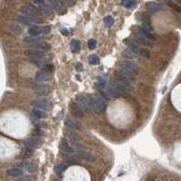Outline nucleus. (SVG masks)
Segmentation results:
<instances>
[{
    "instance_id": "obj_12",
    "label": "nucleus",
    "mask_w": 181,
    "mask_h": 181,
    "mask_svg": "<svg viewBox=\"0 0 181 181\" xmlns=\"http://www.w3.org/2000/svg\"><path fill=\"white\" fill-rule=\"evenodd\" d=\"M137 35H139V36H141V37H145V38H147V39L152 41V42L155 40V37L153 36V34H152L151 32L148 31L147 29H145V28L142 27V26H139V27L137 28Z\"/></svg>"
},
{
    "instance_id": "obj_38",
    "label": "nucleus",
    "mask_w": 181,
    "mask_h": 181,
    "mask_svg": "<svg viewBox=\"0 0 181 181\" xmlns=\"http://www.w3.org/2000/svg\"><path fill=\"white\" fill-rule=\"evenodd\" d=\"M87 46H88V48H89L90 50L95 49L96 47H97V41H96V39L90 38V39L88 40V42H87Z\"/></svg>"
},
{
    "instance_id": "obj_26",
    "label": "nucleus",
    "mask_w": 181,
    "mask_h": 181,
    "mask_svg": "<svg viewBox=\"0 0 181 181\" xmlns=\"http://www.w3.org/2000/svg\"><path fill=\"white\" fill-rule=\"evenodd\" d=\"M66 169H67V167L64 164H57L55 167V173L59 178H62V176H63L64 172L66 171Z\"/></svg>"
},
{
    "instance_id": "obj_7",
    "label": "nucleus",
    "mask_w": 181,
    "mask_h": 181,
    "mask_svg": "<svg viewBox=\"0 0 181 181\" xmlns=\"http://www.w3.org/2000/svg\"><path fill=\"white\" fill-rule=\"evenodd\" d=\"M76 104L78 105V106L82 111H86L88 109V107L90 106V99L88 97H87L85 95H80V96L77 97V98H76Z\"/></svg>"
},
{
    "instance_id": "obj_13",
    "label": "nucleus",
    "mask_w": 181,
    "mask_h": 181,
    "mask_svg": "<svg viewBox=\"0 0 181 181\" xmlns=\"http://www.w3.org/2000/svg\"><path fill=\"white\" fill-rule=\"evenodd\" d=\"M17 21L19 24H22V25L29 26H34L35 24H37V22L34 19H32L29 17H26V16H19V17H17Z\"/></svg>"
},
{
    "instance_id": "obj_32",
    "label": "nucleus",
    "mask_w": 181,
    "mask_h": 181,
    "mask_svg": "<svg viewBox=\"0 0 181 181\" xmlns=\"http://www.w3.org/2000/svg\"><path fill=\"white\" fill-rule=\"evenodd\" d=\"M99 62H100V60H99V57L97 56V55H91V56H89V57H88V63L90 64V65H93V66H96V65H98L99 64Z\"/></svg>"
},
{
    "instance_id": "obj_35",
    "label": "nucleus",
    "mask_w": 181,
    "mask_h": 181,
    "mask_svg": "<svg viewBox=\"0 0 181 181\" xmlns=\"http://www.w3.org/2000/svg\"><path fill=\"white\" fill-rule=\"evenodd\" d=\"M123 56L127 60H129V59H134L137 56H136V54H134L133 52L130 51L129 49H127V50H125L123 52Z\"/></svg>"
},
{
    "instance_id": "obj_11",
    "label": "nucleus",
    "mask_w": 181,
    "mask_h": 181,
    "mask_svg": "<svg viewBox=\"0 0 181 181\" xmlns=\"http://www.w3.org/2000/svg\"><path fill=\"white\" fill-rule=\"evenodd\" d=\"M52 78V74L50 73H48V72H45L43 70H39L36 76H35V80L38 83H42V82H47V81H49Z\"/></svg>"
},
{
    "instance_id": "obj_17",
    "label": "nucleus",
    "mask_w": 181,
    "mask_h": 181,
    "mask_svg": "<svg viewBox=\"0 0 181 181\" xmlns=\"http://www.w3.org/2000/svg\"><path fill=\"white\" fill-rule=\"evenodd\" d=\"M33 48H34V49H36V50H37V51L43 53V54H46L47 52H48L50 49H51V46H50L48 43H47V42H43V41H42V42L38 43L37 45L34 46V47H33Z\"/></svg>"
},
{
    "instance_id": "obj_45",
    "label": "nucleus",
    "mask_w": 181,
    "mask_h": 181,
    "mask_svg": "<svg viewBox=\"0 0 181 181\" xmlns=\"http://www.w3.org/2000/svg\"><path fill=\"white\" fill-rule=\"evenodd\" d=\"M20 181H31V179H30V178L27 177V178H24L23 179H21Z\"/></svg>"
},
{
    "instance_id": "obj_31",
    "label": "nucleus",
    "mask_w": 181,
    "mask_h": 181,
    "mask_svg": "<svg viewBox=\"0 0 181 181\" xmlns=\"http://www.w3.org/2000/svg\"><path fill=\"white\" fill-rule=\"evenodd\" d=\"M10 30L13 34H15L17 36H19L23 33V28L19 25H16V24L10 26Z\"/></svg>"
},
{
    "instance_id": "obj_28",
    "label": "nucleus",
    "mask_w": 181,
    "mask_h": 181,
    "mask_svg": "<svg viewBox=\"0 0 181 181\" xmlns=\"http://www.w3.org/2000/svg\"><path fill=\"white\" fill-rule=\"evenodd\" d=\"M121 4L126 7V8H129V9H133L136 7L137 6V2L135 0H122Z\"/></svg>"
},
{
    "instance_id": "obj_14",
    "label": "nucleus",
    "mask_w": 181,
    "mask_h": 181,
    "mask_svg": "<svg viewBox=\"0 0 181 181\" xmlns=\"http://www.w3.org/2000/svg\"><path fill=\"white\" fill-rule=\"evenodd\" d=\"M78 156H80V158L84 159L85 161H87V162H88V163H93V162L96 161V157L92 155L91 153L87 152L85 149L79 150V151H78Z\"/></svg>"
},
{
    "instance_id": "obj_30",
    "label": "nucleus",
    "mask_w": 181,
    "mask_h": 181,
    "mask_svg": "<svg viewBox=\"0 0 181 181\" xmlns=\"http://www.w3.org/2000/svg\"><path fill=\"white\" fill-rule=\"evenodd\" d=\"M165 2H166V4H167L168 6H170L171 8H173L175 11H177V12H181V6H179V4L175 3V2L172 1V0H165Z\"/></svg>"
},
{
    "instance_id": "obj_34",
    "label": "nucleus",
    "mask_w": 181,
    "mask_h": 181,
    "mask_svg": "<svg viewBox=\"0 0 181 181\" xmlns=\"http://www.w3.org/2000/svg\"><path fill=\"white\" fill-rule=\"evenodd\" d=\"M54 69H55V67L52 64H46L41 67V70H43L45 72H48V73H50V74H53Z\"/></svg>"
},
{
    "instance_id": "obj_25",
    "label": "nucleus",
    "mask_w": 181,
    "mask_h": 181,
    "mask_svg": "<svg viewBox=\"0 0 181 181\" xmlns=\"http://www.w3.org/2000/svg\"><path fill=\"white\" fill-rule=\"evenodd\" d=\"M146 6H147V9L151 13H156L157 11L161 10V6L155 2H148V3H147Z\"/></svg>"
},
{
    "instance_id": "obj_21",
    "label": "nucleus",
    "mask_w": 181,
    "mask_h": 181,
    "mask_svg": "<svg viewBox=\"0 0 181 181\" xmlns=\"http://www.w3.org/2000/svg\"><path fill=\"white\" fill-rule=\"evenodd\" d=\"M25 55L29 58H39V57H42V56H45V54L37 51V50H36L34 48L29 49V50H26L25 51Z\"/></svg>"
},
{
    "instance_id": "obj_46",
    "label": "nucleus",
    "mask_w": 181,
    "mask_h": 181,
    "mask_svg": "<svg viewBox=\"0 0 181 181\" xmlns=\"http://www.w3.org/2000/svg\"><path fill=\"white\" fill-rule=\"evenodd\" d=\"M172 1H174L177 4H181V0H172Z\"/></svg>"
},
{
    "instance_id": "obj_42",
    "label": "nucleus",
    "mask_w": 181,
    "mask_h": 181,
    "mask_svg": "<svg viewBox=\"0 0 181 181\" xmlns=\"http://www.w3.org/2000/svg\"><path fill=\"white\" fill-rule=\"evenodd\" d=\"M34 3L37 4V5H38L40 6H42V5L45 4V0H34Z\"/></svg>"
},
{
    "instance_id": "obj_1",
    "label": "nucleus",
    "mask_w": 181,
    "mask_h": 181,
    "mask_svg": "<svg viewBox=\"0 0 181 181\" xmlns=\"http://www.w3.org/2000/svg\"><path fill=\"white\" fill-rule=\"evenodd\" d=\"M19 10L23 15H25L26 17H31L37 23H42L43 22V19L41 18V12L37 7L28 4V5L22 6Z\"/></svg>"
},
{
    "instance_id": "obj_10",
    "label": "nucleus",
    "mask_w": 181,
    "mask_h": 181,
    "mask_svg": "<svg viewBox=\"0 0 181 181\" xmlns=\"http://www.w3.org/2000/svg\"><path fill=\"white\" fill-rule=\"evenodd\" d=\"M24 144L27 148L31 149H36L38 148L41 145V142L38 138L37 137H28L24 141Z\"/></svg>"
},
{
    "instance_id": "obj_20",
    "label": "nucleus",
    "mask_w": 181,
    "mask_h": 181,
    "mask_svg": "<svg viewBox=\"0 0 181 181\" xmlns=\"http://www.w3.org/2000/svg\"><path fill=\"white\" fill-rule=\"evenodd\" d=\"M24 174L23 170L20 168H9L6 170V175L12 178H20Z\"/></svg>"
},
{
    "instance_id": "obj_29",
    "label": "nucleus",
    "mask_w": 181,
    "mask_h": 181,
    "mask_svg": "<svg viewBox=\"0 0 181 181\" xmlns=\"http://www.w3.org/2000/svg\"><path fill=\"white\" fill-rule=\"evenodd\" d=\"M97 84L98 86V87L104 88L106 85V75H101L97 78Z\"/></svg>"
},
{
    "instance_id": "obj_43",
    "label": "nucleus",
    "mask_w": 181,
    "mask_h": 181,
    "mask_svg": "<svg viewBox=\"0 0 181 181\" xmlns=\"http://www.w3.org/2000/svg\"><path fill=\"white\" fill-rule=\"evenodd\" d=\"M66 2H67V4H69L70 6H73V5H75V4H76L77 0H66Z\"/></svg>"
},
{
    "instance_id": "obj_22",
    "label": "nucleus",
    "mask_w": 181,
    "mask_h": 181,
    "mask_svg": "<svg viewBox=\"0 0 181 181\" xmlns=\"http://www.w3.org/2000/svg\"><path fill=\"white\" fill-rule=\"evenodd\" d=\"M24 42L26 43L28 46H31L33 48L34 46L37 45L38 43H40L42 41H41V38L38 37H27L24 38Z\"/></svg>"
},
{
    "instance_id": "obj_37",
    "label": "nucleus",
    "mask_w": 181,
    "mask_h": 181,
    "mask_svg": "<svg viewBox=\"0 0 181 181\" xmlns=\"http://www.w3.org/2000/svg\"><path fill=\"white\" fill-rule=\"evenodd\" d=\"M104 23H105V26L106 27H111L114 25V18L111 16H108L104 19Z\"/></svg>"
},
{
    "instance_id": "obj_40",
    "label": "nucleus",
    "mask_w": 181,
    "mask_h": 181,
    "mask_svg": "<svg viewBox=\"0 0 181 181\" xmlns=\"http://www.w3.org/2000/svg\"><path fill=\"white\" fill-rule=\"evenodd\" d=\"M32 155H33V149L26 148V149L25 150V153H24V157L29 158L30 156H32Z\"/></svg>"
},
{
    "instance_id": "obj_24",
    "label": "nucleus",
    "mask_w": 181,
    "mask_h": 181,
    "mask_svg": "<svg viewBox=\"0 0 181 181\" xmlns=\"http://www.w3.org/2000/svg\"><path fill=\"white\" fill-rule=\"evenodd\" d=\"M66 126H67V128H68L70 129H79V123L77 121V119H75L73 117L67 118Z\"/></svg>"
},
{
    "instance_id": "obj_15",
    "label": "nucleus",
    "mask_w": 181,
    "mask_h": 181,
    "mask_svg": "<svg viewBox=\"0 0 181 181\" xmlns=\"http://www.w3.org/2000/svg\"><path fill=\"white\" fill-rule=\"evenodd\" d=\"M125 43L127 44V46H128V48H129V49L130 51L133 52V53L136 54V55L139 54L140 48H139L138 44H137L136 41L131 40V39H126V40H125Z\"/></svg>"
},
{
    "instance_id": "obj_8",
    "label": "nucleus",
    "mask_w": 181,
    "mask_h": 181,
    "mask_svg": "<svg viewBox=\"0 0 181 181\" xmlns=\"http://www.w3.org/2000/svg\"><path fill=\"white\" fill-rule=\"evenodd\" d=\"M59 148H60L61 152L63 153V155L65 156H67L74 154V149L70 147V145L68 144V142L65 138H62L60 140V142H59Z\"/></svg>"
},
{
    "instance_id": "obj_18",
    "label": "nucleus",
    "mask_w": 181,
    "mask_h": 181,
    "mask_svg": "<svg viewBox=\"0 0 181 181\" xmlns=\"http://www.w3.org/2000/svg\"><path fill=\"white\" fill-rule=\"evenodd\" d=\"M39 10H40L41 13H43L47 17H54V10H53V8H52V6L50 5L44 4V5L39 6Z\"/></svg>"
},
{
    "instance_id": "obj_36",
    "label": "nucleus",
    "mask_w": 181,
    "mask_h": 181,
    "mask_svg": "<svg viewBox=\"0 0 181 181\" xmlns=\"http://www.w3.org/2000/svg\"><path fill=\"white\" fill-rule=\"evenodd\" d=\"M65 158H66V161H67V163H69V164H77L78 162V160H79L78 157L74 155L65 156Z\"/></svg>"
},
{
    "instance_id": "obj_2",
    "label": "nucleus",
    "mask_w": 181,
    "mask_h": 181,
    "mask_svg": "<svg viewBox=\"0 0 181 181\" xmlns=\"http://www.w3.org/2000/svg\"><path fill=\"white\" fill-rule=\"evenodd\" d=\"M89 99H90V106L96 114L101 115L106 111L107 105L105 98L101 96H92Z\"/></svg>"
},
{
    "instance_id": "obj_6",
    "label": "nucleus",
    "mask_w": 181,
    "mask_h": 181,
    "mask_svg": "<svg viewBox=\"0 0 181 181\" xmlns=\"http://www.w3.org/2000/svg\"><path fill=\"white\" fill-rule=\"evenodd\" d=\"M34 92L36 95H37L38 97H46L48 95H49V93L51 92V87L48 85H45V84H38L33 87Z\"/></svg>"
},
{
    "instance_id": "obj_9",
    "label": "nucleus",
    "mask_w": 181,
    "mask_h": 181,
    "mask_svg": "<svg viewBox=\"0 0 181 181\" xmlns=\"http://www.w3.org/2000/svg\"><path fill=\"white\" fill-rule=\"evenodd\" d=\"M32 105L34 107L37 108V109H40V110H48L50 107H51V103L49 100L48 99H45V98H40V99H37V100H34L32 102Z\"/></svg>"
},
{
    "instance_id": "obj_4",
    "label": "nucleus",
    "mask_w": 181,
    "mask_h": 181,
    "mask_svg": "<svg viewBox=\"0 0 181 181\" xmlns=\"http://www.w3.org/2000/svg\"><path fill=\"white\" fill-rule=\"evenodd\" d=\"M119 67H120L121 68H123V69H125V70L130 72V73L133 74L134 76H137V75L138 74V72H139L138 67H137L134 62H132V61H130V60H127V59L122 60V61L120 62Z\"/></svg>"
},
{
    "instance_id": "obj_23",
    "label": "nucleus",
    "mask_w": 181,
    "mask_h": 181,
    "mask_svg": "<svg viewBox=\"0 0 181 181\" xmlns=\"http://www.w3.org/2000/svg\"><path fill=\"white\" fill-rule=\"evenodd\" d=\"M136 42L137 44H141V45H143L145 47H148V48H151L152 45H153L152 41H150V40H148V39H147V38H145V37H143L139 35L136 36Z\"/></svg>"
},
{
    "instance_id": "obj_5",
    "label": "nucleus",
    "mask_w": 181,
    "mask_h": 181,
    "mask_svg": "<svg viewBox=\"0 0 181 181\" xmlns=\"http://www.w3.org/2000/svg\"><path fill=\"white\" fill-rule=\"evenodd\" d=\"M51 6L53 9H55L57 13L60 15H63L67 13V2L66 0H49Z\"/></svg>"
},
{
    "instance_id": "obj_39",
    "label": "nucleus",
    "mask_w": 181,
    "mask_h": 181,
    "mask_svg": "<svg viewBox=\"0 0 181 181\" xmlns=\"http://www.w3.org/2000/svg\"><path fill=\"white\" fill-rule=\"evenodd\" d=\"M139 55H140L141 56H143V57L148 58V57H149V51H148L147 48H143V49H140Z\"/></svg>"
},
{
    "instance_id": "obj_41",
    "label": "nucleus",
    "mask_w": 181,
    "mask_h": 181,
    "mask_svg": "<svg viewBox=\"0 0 181 181\" xmlns=\"http://www.w3.org/2000/svg\"><path fill=\"white\" fill-rule=\"evenodd\" d=\"M35 132H36V134L38 135V136H44V135H45V132H44V130L42 129V128H36Z\"/></svg>"
},
{
    "instance_id": "obj_19",
    "label": "nucleus",
    "mask_w": 181,
    "mask_h": 181,
    "mask_svg": "<svg viewBox=\"0 0 181 181\" xmlns=\"http://www.w3.org/2000/svg\"><path fill=\"white\" fill-rule=\"evenodd\" d=\"M31 117L36 118V119H44V118L47 117V113L43 110L34 108L31 111Z\"/></svg>"
},
{
    "instance_id": "obj_44",
    "label": "nucleus",
    "mask_w": 181,
    "mask_h": 181,
    "mask_svg": "<svg viewBox=\"0 0 181 181\" xmlns=\"http://www.w3.org/2000/svg\"><path fill=\"white\" fill-rule=\"evenodd\" d=\"M61 33H62L63 35H67V34H68V32H67V30L66 28L61 29Z\"/></svg>"
},
{
    "instance_id": "obj_27",
    "label": "nucleus",
    "mask_w": 181,
    "mask_h": 181,
    "mask_svg": "<svg viewBox=\"0 0 181 181\" xmlns=\"http://www.w3.org/2000/svg\"><path fill=\"white\" fill-rule=\"evenodd\" d=\"M70 48L73 53H79L81 49V43L77 39H73L70 42Z\"/></svg>"
},
{
    "instance_id": "obj_33",
    "label": "nucleus",
    "mask_w": 181,
    "mask_h": 181,
    "mask_svg": "<svg viewBox=\"0 0 181 181\" xmlns=\"http://www.w3.org/2000/svg\"><path fill=\"white\" fill-rule=\"evenodd\" d=\"M20 167H21L23 169H25L26 171H27V172H34V170H35L34 165L31 164V163H28V162L22 163V164L20 165Z\"/></svg>"
},
{
    "instance_id": "obj_3",
    "label": "nucleus",
    "mask_w": 181,
    "mask_h": 181,
    "mask_svg": "<svg viewBox=\"0 0 181 181\" xmlns=\"http://www.w3.org/2000/svg\"><path fill=\"white\" fill-rule=\"evenodd\" d=\"M51 27L49 26H31L28 29V34L30 35V37H40V36H44V35H48L50 33Z\"/></svg>"
},
{
    "instance_id": "obj_16",
    "label": "nucleus",
    "mask_w": 181,
    "mask_h": 181,
    "mask_svg": "<svg viewBox=\"0 0 181 181\" xmlns=\"http://www.w3.org/2000/svg\"><path fill=\"white\" fill-rule=\"evenodd\" d=\"M69 108H70V112L71 114L75 117H83L84 116V112L78 106V105L76 102H72L69 105Z\"/></svg>"
}]
</instances>
